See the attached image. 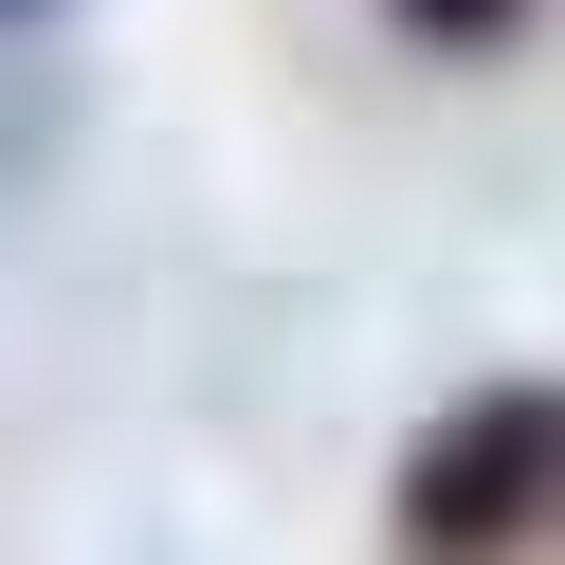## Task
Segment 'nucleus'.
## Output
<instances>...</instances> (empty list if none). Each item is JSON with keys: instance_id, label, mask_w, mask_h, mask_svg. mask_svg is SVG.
Segmentation results:
<instances>
[{"instance_id": "1", "label": "nucleus", "mask_w": 565, "mask_h": 565, "mask_svg": "<svg viewBox=\"0 0 565 565\" xmlns=\"http://www.w3.org/2000/svg\"><path fill=\"white\" fill-rule=\"evenodd\" d=\"M547 475H565V402L547 383H475V402L402 456V547L419 565H492L529 511H547Z\"/></svg>"}, {"instance_id": "2", "label": "nucleus", "mask_w": 565, "mask_h": 565, "mask_svg": "<svg viewBox=\"0 0 565 565\" xmlns=\"http://www.w3.org/2000/svg\"><path fill=\"white\" fill-rule=\"evenodd\" d=\"M402 19H419V38H456V55H475V38H511L529 0H402Z\"/></svg>"}]
</instances>
